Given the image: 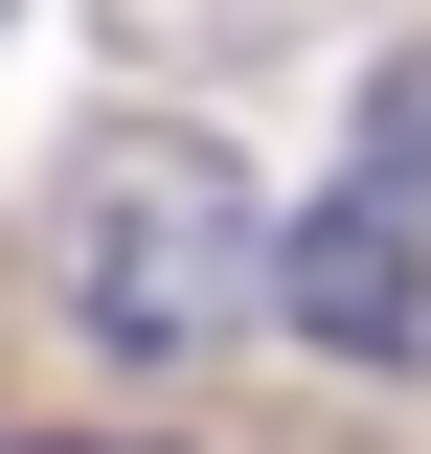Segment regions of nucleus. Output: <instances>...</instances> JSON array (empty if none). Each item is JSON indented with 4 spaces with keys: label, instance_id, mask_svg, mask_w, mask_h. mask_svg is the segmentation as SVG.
I'll return each instance as SVG.
<instances>
[{
    "label": "nucleus",
    "instance_id": "nucleus-1",
    "mask_svg": "<svg viewBox=\"0 0 431 454\" xmlns=\"http://www.w3.org/2000/svg\"><path fill=\"white\" fill-rule=\"evenodd\" d=\"M272 250H295V227L250 205V160H227L205 114H114L46 182V273H68V318H91L114 364H205L227 318H272Z\"/></svg>",
    "mask_w": 431,
    "mask_h": 454
},
{
    "label": "nucleus",
    "instance_id": "nucleus-2",
    "mask_svg": "<svg viewBox=\"0 0 431 454\" xmlns=\"http://www.w3.org/2000/svg\"><path fill=\"white\" fill-rule=\"evenodd\" d=\"M272 318L318 340V364H409V340H431V227L341 182V205L295 227V250H272Z\"/></svg>",
    "mask_w": 431,
    "mask_h": 454
},
{
    "label": "nucleus",
    "instance_id": "nucleus-3",
    "mask_svg": "<svg viewBox=\"0 0 431 454\" xmlns=\"http://www.w3.org/2000/svg\"><path fill=\"white\" fill-rule=\"evenodd\" d=\"M341 0H114V68H182V91H205V68H272V46H318Z\"/></svg>",
    "mask_w": 431,
    "mask_h": 454
},
{
    "label": "nucleus",
    "instance_id": "nucleus-4",
    "mask_svg": "<svg viewBox=\"0 0 431 454\" xmlns=\"http://www.w3.org/2000/svg\"><path fill=\"white\" fill-rule=\"evenodd\" d=\"M341 182L431 227V46H386V68H364V160H341Z\"/></svg>",
    "mask_w": 431,
    "mask_h": 454
}]
</instances>
